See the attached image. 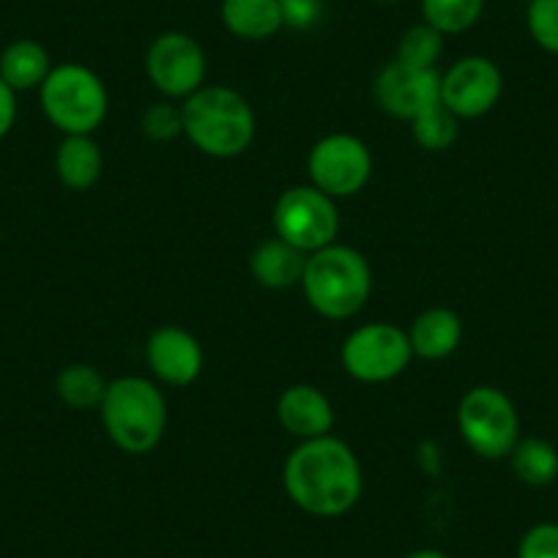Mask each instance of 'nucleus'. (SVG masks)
Segmentation results:
<instances>
[{"mask_svg":"<svg viewBox=\"0 0 558 558\" xmlns=\"http://www.w3.org/2000/svg\"><path fill=\"white\" fill-rule=\"evenodd\" d=\"M222 25L244 41H266L286 28L279 0H222Z\"/></svg>","mask_w":558,"mask_h":558,"instance_id":"a211bd4d","label":"nucleus"},{"mask_svg":"<svg viewBox=\"0 0 558 558\" xmlns=\"http://www.w3.org/2000/svg\"><path fill=\"white\" fill-rule=\"evenodd\" d=\"M525 3H529V0H525Z\"/></svg>","mask_w":558,"mask_h":558,"instance_id":"2f4dec72","label":"nucleus"},{"mask_svg":"<svg viewBox=\"0 0 558 558\" xmlns=\"http://www.w3.org/2000/svg\"><path fill=\"white\" fill-rule=\"evenodd\" d=\"M408 340H411L413 356L427 359V362H438V359L452 356L463 340V320L454 310L449 307H430L408 329Z\"/></svg>","mask_w":558,"mask_h":558,"instance_id":"dca6fc26","label":"nucleus"},{"mask_svg":"<svg viewBox=\"0 0 558 558\" xmlns=\"http://www.w3.org/2000/svg\"><path fill=\"white\" fill-rule=\"evenodd\" d=\"M458 427L465 447L485 460L509 458L520 441V416L509 395L496 386H474L458 405Z\"/></svg>","mask_w":558,"mask_h":558,"instance_id":"423d86ee","label":"nucleus"},{"mask_svg":"<svg viewBox=\"0 0 558 558\" xmlns=\"http://www.w3.org/2000/svg\"><path fill=\"white\" fill-rule=\"evenodd\" d=\"M107 438L126 454H148L168 430V400L154 380L123 375L107 384L99 405Z\"/></svg>","mask_w":558,"mask_h":558,"instance_id":"7ed1b4c3","label":"nucleus"},{"mask_svg":"<svg viewBox=\"0 0 558 558\" xmlns=\"http://www.w3.org/2000/svg\"><path fill=\"white\" fill-rule=\"evenodd\" d=\"M413 351L408 331L386 320L364 324L342 342V369L362 384H386L402 375L411 364Z\"/></svg>","mask_w":558,"mask_h":558,"instance_id":"6e6552de","label":"nucleus"},{"mask_svg":"<svg viewBox=\"0 0 558 558\" xmlns=\"http://www.w3.org/2000/svg\"><path fill=\"white\" fill-rule=\"evenodd\" d=\"M411 132L413 140H416L425 151H447V148H452L454 140H458L460 118L454 116V112H449L447 107H444V101H438V105L427 107L425 112H418V116L413 118Z\"/></svg>","mask_w":558,"mask_h":558,"instance_id":"5701e85b","label":"nucleus"},{"mask_svg":"<svg viewBox=\"0 0 558 558\" xmlns=\"http://www.w3.org/2000/svg\"><path fill=\"white\" fill-rule=\"evenodd\" d=\"M146 362L154 378L162 380L165 386H173V389H184L201 378L206 356H203L201 342L192 331L168 324L154 329L148 337Z\"/></svg>","mask_w":558,"mask_h":558,"instance_id":"ddd939ff","label":"nucleus"},{"mask_svg":"<svg viewBox=\"0 0 558 558\" xmlns=\"http://www.w3.org/2000/svg\"><path fill=\"white\" fill-rule=\"evenodd\" d=\"M373 94L386 116L411 123L418 112L441 101V74L438 69H416L391 61L375 77Z\"/></svg>","mask_w":558,"mask_h":558,"instance_id":"f8f14e48","label":"nucleus"},{"mask_svg":"<svg viewBox=\"0 0 558 558\" xmlns=\"http://www.w3.org/2000/svg\"><path fill=\"white\" fill-rule=\"evenodd\" d=\"M277 418L299 441H313V438L331 436L335 427V408L331 400L310 384L288 386L277 400Z\"/></svg>","mask_w":558,"mask_h":558,"instance_id":"4468645a","label":"nucleus"},{"mask_svg":"<svg viewBox=\"0 0 558 558\" xmlns=\"http://www.w3.org/2000/svg\"><path fill=\"white\" fill-rule=\"evenodd\" d=\"M302 291L320 318H353L362 313L373 293V271L367 257L345 244H329L313 252L304 266Z\"/></svg>","mask_w":558,"mask_h":558,"instance_id":"20e7f679","label":"nucleus"},{"mask_svg":"<svg viewBox=\"0 0 558 558\" xmlns=\"http://www.w3.org/2000/svg\"><path fill=\"white\" fill-rule=\"evenodd\" d=\"M375 3H384V7H395V3H400V0H375Z\"/></svg>","mask_w":558,"mask_h":558,"instance_id":"7c9ffc66","label":"nucleus"},{"mask_svg":"<svg viewBox=\"0 0 558 558\" xmlns=\"http://www.w3.org/2000/svg\"><path fill=\"white\" fill-rule=\"evenodd\" d=\"M107 384L110 380H105V375L94 364H69L58 373L56 391L61 402H66L74 411H90L101 405Z\"/></svg>","mask_w":558,"mask_h":558,"instance_id":"412c9836","label":"nucleus"},{"mask_svg":"<svg viewBox=\"0 0 558 558\" xmlns=\"http://www.w3.org/2000/svg\"><path fill=\"white\" fill-rule=\"evenodd\" d=\"M525 25L536 47L558 56V0H529Z\"/></svg>","mask_w":558,"mask_h":558,"instance_id":"393cba45","label":"nucleus"},{"mask_svg":"<svg viewBox=\"0 0 558 558\" xmlns=\"http://www.w3.org/2000/svg\"><path fill=\"white\" fill-rule=\"evenodd\" d=\"M52 72L50 56L45 47L34 39H17L0 52V80L14 90H36Z\"/></svg>","mask_w":558,"mask_h":558,"instance_id":"6ab92c4d","label":"nucleus"},{"mask_svg":"<svg viewBox=\"0 0 558 558\" xmlns=\"http://www.w3.org/2000/svg\"><path fill=\"white\" fill-rule=\"evenodd\" d=\"M518 558H558V523H536L523 534Z\"/></svg>","mask_w":558,"mask_h":558,"instance_id":"bb28decb","label":"nucleus"},{"mask_svg":"<svg viewBox=\"0 0 558 558\" xmlns=\"http://www.w3.org/2000/svg\"><path fill=\"white\" fill-rule=\"evenodd\" d=\"M405 558H449L447 553H441V550H433V547H425V550H416V553H411V556H405Z\"/></svg>","mask_w":558,"mask_h":558,"instance_id":"c756f323","label":"nucleus"},{"mask_svg":"<svg viewBox=\"0 0 558 558\" xmlns=\"http://www.w3.org/2000/svg\"><path fill=\"white\" fill-rule=\"evenodd\" d=\"M105 170L101 148L90 134H66L56 151V173L72 192H88Z\"/></svg>","mask_w":558,"mask_h":558,"instance_id":"f3484780","label":"nucleus"},{"mask_svg":"<svg viewBox=\"0 0 558 558\" xmlns=\"http://www.w3.org/2000/svg\"><path fill=\"white\" fill-rule=\"evenodd\" d=\"M509 463L514 476L531 487H545L558 476V452L545 438H520L509 452Z\"/></svg>","mask_w":558,"mask_h":558,"instance_id":"aec40b11","label":"nucleus"},{"mask_svg":"<svg viewBox=\"0 0 558 558\" xmlns=\"http://www.w3.org/2000/svg\"><path fill=\"white\" fill-rule=\"evenodd\" d=\"M140 126H143L146 137L157 140V143H168V140L184 134V116H181V107L170 105V101H159V105H151L143 112Z\"/></svg>","mask_w":558,"mask_h":558,"instance_id":"a878e982","label":"nucleus"},{"mask_svg":"<svg viewBox=\"0 0 558 558\" xmlns=\"http://www.w3.org/2000/svg\"><path fill=\"white\" fill-rule=\"evenodd\" d=\"M39 101L47 121L63 134H94L110 110L105 83L83 63L52 66L39 88Z\"/></svg>","mask_w":558,"mask_h":558,"instance_id":"39448f33","label":"nucleus"},{"mask_svg":"<svg viewBox=\"0 0 558 558\" xmlns=\"http://www.w3.org/2000/svg\"><path fill=\"white\" fill-rule=\"evenodd\" d=\"M485 12V0H422V23L444 36H458L474 28Z\"/></svg>","mask_w":558,"mask_h":558,"instance_id":"4be33fe9","label":"nucleus"},{"mask_svg":"<svg viewBox=\"0 0 558 558\" xmlns=\"http://www.w3.org/2000/svg\"><path fill=\"white\" fill-rule=\"evenodd\" d=\"M146 74L162 96L186 99L206 83V52L190 34L168 31L148 47Z\"/></svg>","mask_w":558,"mask_h":558,"instance_id":"9d476101","label":"nucleus"},{"mask_svg":"<svg viewBox=\"0 0 558 558\" xmlns=\"http://www.w3.org/2000/svg\"><path fill=\"white\" fill-rule=\"evenodd\" d=\"M310 181L329 197H353L367 186L373 175V154L356 134H326L310 148Z\"/></svg>","mask_w":558,"mask_h":558,"instance_id":"1a4fd4ad","label":"nucleus"},{"mask_svg":"<svg viewBox=\"0 0 558 558\" xmlns=\"http://www.w3.org/2000/svg\"><path fill=\"white\" fill-rule=\"evenodd\" d=\"M184 134L201 154L214 159L241 157L257 132L255 110L228 85H203L181 105Z\"/></svg>","mask_w":558,"mask_h":558,"instance_id":"f03ea898","label":"nucleus"},{"mask_svg":"<svg viewBox=\"0 0 558 558\" xmlns=\"http://www.w3.org/2000/svg\"><path fill=\"white\" fill-rule=\"evenodd\" d=\"M504 94L501 69L485 56H465L441 74V101L458 118H482Z\"/></svg>","mask_w":558,"mask_h":558,"instance_id":"9b49d317","label":"nucleus"},{"mask_svg":"<svg viewBox=\"0 0 558 558\" xmlns=\"http://www.w3.org/2000/svg\"><path fill=\"white\" fill-rule=\"evenodd\" d=\"M282 485L302 512L313 518H340L362 498V463L340 438H313L288 454Z\"/></svg>","mask_w":558,"mask_h":558,"instance_id":"f257e3e1","label":"nucleus"},{"mask_svg":"<svg viewBox=\"0 0 558 558\" xmlns=\"http://www.w3.org/2000/svg\"><path fill=\"white\" fill-rule=\"evenodd\" d=\"M304 266H307V255L279 235L260 241L250 255L252 279L268 291H288L293 286H302Z\"/></svg>","mask_w":558,"mask_h":558,"instance_id":"2eb2a0df","label":"nucleus"},{"mask_svg":"<svg viewBox=\"0 0 558 558\" xmlns=\"http://www.w3.org/2000/svg\"><path fill=\"white\" fill-rule=\"evenodd\" d=\"M444 56V34L430 28L427 23H418L405 28V34L397 41L395 61L416 69H436V63Z\"/></svg>","mask_w":558,"mask_h":558,"instance_id":"b1692460","label":"nucleus"},{"mask_svg":"<svg viewBox=\"0 0 558 558\" xmlns=\"http://www.w3.org/2000/svg\"><path fill=\"white\" fill-rule=\"evenodd\" d=\"M17 121V94L0 80V140L7 137Z\"/></svg>","mask_w":558,"mask_h":558,"instance_id":"c85d7f7f","label":"nucleus"},{"mask_svg":"<svg viewBox=\"0 0 558 558\" xmlns=\"http://www.w3.org/2000/svg\"><path fill=\"white\" fill-rule=\"evenodd\" d=\"M286 28L310 31L324 17V0H279Z\"/></svg>","mask_w":558,"mask_h":558,"instance_id":"cd10ccee","label":"nucleus"},{"mask_svg":"<svg viewBox=\"0 0 558 558\" xmlns=\"http://www.w3.org/2000/svg\"><path fill=\"white\" fill-rule=\"evenodd\" d=\"M274 235L302 250L304 255L335 244L340 233V211L335 197L310 186H291L274 203Z\"/></svg>","mask_w":558,"mask_h":558,"instance_id":"0eeeda50","label":"nucleus"}]
</instances>
